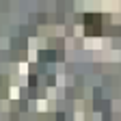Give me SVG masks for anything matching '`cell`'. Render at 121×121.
I'll return each mask as SVG.
<instances>
[{
    "instance_id": "6da1fadb",
    "label": "cell",
    "mask_w": 121,
    "mask_h": 121,
    "mask_svg": "<svg viewBox=\"0 0 121 121\" xmlns=\"http://www.w3.org/2000/svg\"><path fill=\"white\" fill-rule=\"evenodd\" d=\"M102 20V15H93V13H86L84 15V33L89 35V37H93V35H99V22Z\"/></svg>"
},
{
    "instance_id": "7a4b0ae2",
    "label": "cell",
    "mask_w": 121,
    "mask_h": 121,
    "mask_svg": "<svg viewBox=\"0 0 121 121\" xmlns=\"http://www.w3.org/2000/svg\"><path fill=\"white\" fill-rule=\"evenodd\" d=\"M41 60H56V52H52V50H45V52L41 54Z\"/></svg>"
},
{
    "instance_id": "3957f363",
    "label": "cell",
    "mask_w": 121,
    "mask_h": 121,
    "mask_svg": "<svg viewBox=\"0 0 121 121\" xmlns=\"http://www.w3.org/2000/svg\"><path fill=\"white\" fill-rule=\"evenodd\" d=\"M28 82H30V86H35V84H37V78H35V76H30V78H28Z\"/></svg>"
},
{
    "instance_id": "277c9868",
    "label": "cell",
    "mask_w": 121,
    "mask_h": 121,
    "mask_svg": "<svg viewBox=\"0 0 121 121\" xmlns=\"http://www.w3.org/2000/svg\"><path fill=\"white\" fill-rule=\"evenodd\" d=\"M56 121H65V115H63V112H58V115H56Z\"/></svg>"
}]
</instances>
